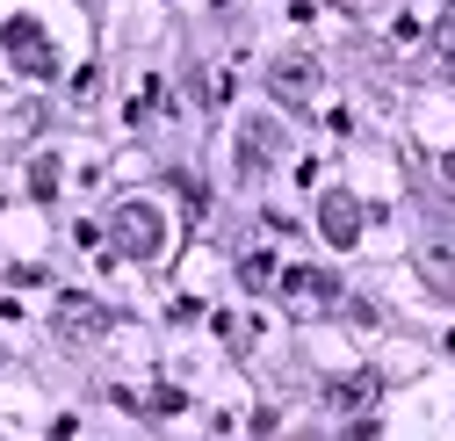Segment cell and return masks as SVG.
<instances>
[{
  "label": "cell",
  "mask_w": 455,
  "mask_h": 441,
  "mask_svg": "<svg viewBox=\"0 0 455 441\" xmlns=\"http://www.w3.org/2000/svg\"><path fill=\"white\" fill-rule=\"evenodd\" d=\"M116 239L145 261V253H159V210H145V203H124L116 210Z\"/></svg>",
  "instance_id": "1"
},
{
  "label": "cell",
  "mask_w": 455,
  "mask_h": 441,
  "mask_svg": "<svg viewBox=\"0 0 455 441\" xmlns=\"http://www.w3.org/2000/svg\"><path fill=\"white\" fill-rule=\"evenodd\" d=\"M8 59H15V66H29V73H51V44H44V29L15 22V29H8Z\"/></svg>",
  "instance_id": "2"
},
{
  "label": "cell",
  "mask_w": 455,
  "mask_h": 441,
  "mask_svg": "<svg viewBox=\"0 0 455 441\" xmlns=\"http://www.w3.org/2000/svg\"><path fill=\"white\" fill-rule=\"evenodd\" d=\"M282 290H290L297 304H332V275H311V268H290V283H282Z\"/></svg>",
  "instance_id": "3"
},
{
  "label": "cell",
  "mask_w": 455,
  "mask_h": 441,
  "mask_svg": "<svg viewBox=\"0 0 455 441\" xmlns=\"http://www.w3.org/2000/svg\"><path fill=\"white\" fill-rule=\"evenodd\" d=\"M325 239L332 246H355V203L347 196H325Z\"/></svg>",
  "instance_id": "4"
},
{
  "label": "cell",
  "mask_w": 455,
  "mask_h": 441,
  "mask_svg": "<svg viewBox=\"0 0 455 441\" xmlns=\"http://www.w3.org/2000/svg\"><path fill=\"white\" fill-rule=\"evenodd\" d=\"M267 80H275V94H311V80H318V73H311V59H282Z\"/></svg>",
  "instance_id": "5"
},
{
  "label": "cell",
  "mask_w": 455,
  "mask_h": 441,
  "mask_svg": "<svg viewBox=\"0 0 455 441\" xmlns=\"http://www.w3.org/2000/svg\"><path fill=\"white\" fill-rule=\"evenodd\" d=\"M66 325H73V333H101L108 318H101V311H87V304H66Z\"/></svg>",
  "instance_id": "6"
}]
</instances>
